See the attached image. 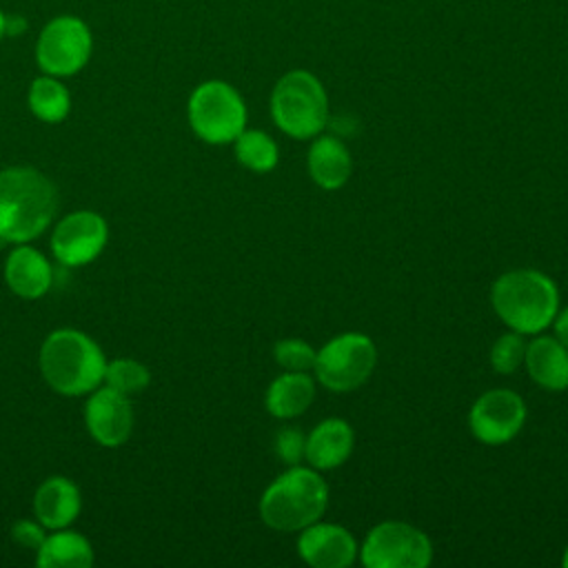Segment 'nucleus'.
<instances>
[{
  "instance_id": "nucleus-29",
  "label": "nucleus",
  "mask_w": 568,
  "mask_h": 568,
  "mask_svg": "<svg viewBox=\"0 0 568 568\" xmlns=\"http://www.w3.org/2000/svg\"><path fill=\"white\" fill-rule=\"evenodd\" d=\"M555 331H557V339L564 344V346H568V306L559 313V315H555Z\"/></svg>"
},
{
  "instance_id": "nucleus-10",
  "label": "nucleus",
  "mask_w": 568,
  "mask_h": 568,
  "mask_svg": "<svg viewBox=\"0 0 568 568\" xmlns=\"http://www.w3.org/2000/svg\"><path fill=\"white\" fill-rule=\"evenodd\" d=\"M526 422L524 399L508 388H493L477 397L468 413V426L475 439L488 446H501L517 437Z\"/></svg>"
},
{
  "instance_id": "nucleus-6",
  "label": "nucleus",
  "mask_w": 568,
  "mask_h": 568,
  "mask_svg": "<svg viewBox=\"0 0 568 568\" xmlns=\"http://www.w3.org/2000/svg\"><path fill=\"white\" fill-rule=\"evenodd\" d=\"M191 131L206 144H229L246 129V104L224 80L200 82L186 102Z\"/></svg>"
},
{
  "instance_id": "nucleus-13",
  "label": "nucleus",
  "mask_w": 568,
  "mask_h": 568,
  "mask_svg": "<svg viewBox=\"0 0 568 568\" xmlns=\"http://www.w3.org/2000/svg\"><path fill=\"white\" fill-rule=\"evenodd\" d=\"M297 552L315 568H346L357 557V544L344 526L317 519L300 530Z\"/></svg>"
},
{
  "instance_id": "nucleus-7",
  "label": "nucleus",
  "mask_w": 568,
  "mask_h": 568,
  "mask_svg": "<svg viewBox=\"0 0 568 568\" xmlns=\"http://www.w3.org/2000/svg\"><path fill=\"white\" fill-rule=\"evenodd\" d=\"M93 55V31L89 22L73 13L49 18L33 47L36 64L42 73L71 78L80 73Z\"/></svg>"
},
{
  "instance_id": "nucleus-5",
  "label": "nucleus",
  "mask_w": 568,
  "mask_h": 568,
  "mask_svg": "<svg viewBox=\"0 0 568 568\" xmlns=\"http://www.w3.org/2000/svg\"><path fill=\"white\" fill-rule=\"evenodd\" d=\"M271 118L295 140H311L328 122V98L322 82L304 69L284 73L271 93Z\"/></svg>"
},
{
  "instance_id": "nucleus-31",
  "label": "nucleus",
  "mask_w": 568,
  "mask_h": 568,
  "mask_svg": "<svg viewBox=\"0 0 568 568\" xmlns=\"http://www.w3.org/2000/svg\"><path fill=\"white\" fill-rule=\"evenodd\" d=\"M561 564L568 568V546H566V552H564V559H561Z\"/></svg>"
},
{
  "instance_id": "nucleus-28",
  "label": "nucleus",
  "mask_w": 568,
  "mask_h": 568,
  "mask_svg": "<svg viewBox=\"0 0 568 568\" xmlns=\"http://www.w3.org/2000/svg\"><path fill=\"white\" fill-rule=\"evenodd\" d=\"M29 22L24 16H16V13H7V36H22L27 31Z\"/></svg>"
},
{
  "instance_id": "nucleus-12",
  "label": "nucleus",
  "mask_w": 568,
  "mask_h": 568,
  "mask_svg": "<svg viewBox=\"0 0 568 568\" xmlns=\"http://www.w3.org/2000/svg\"><path fill=\"white\" fill-rule=\"evenodd\" d=\"M84 424L89 435L104 448L122 446L133 430L131 397L113 390L111 386H98L89 393L84 404Z\"/></svg>"
},
{
  "instance_id": "nucleus-21",
  "label": "nucleus",
  "mask_w": 568,
  "mask_h": 568,
  "mask_svg": "<svg viewBox=\"0 0 568 568\" xmlns=\"http://www.w3.org/2000/svg\"><path fill=\"white\" fill-rule=\"evenodd\" d=\"M27 106L38 120L58 124L71 111V93L62 78L42 73L33 78L27 89Z\"/></svg>"
},
{
  "instance_id": "nucleus-30",
  "label": "nucleus",
  "mask_w": 568,
  "mask_h": 568,
  "mask_svg": "<svg viewBox=\"0 0 568 568\" xmlns=\"http://www.w3.org/2000/svg\"><path fill=\"white\" fill-rule=\"evenodd\" d=\"M7 38V11L0 7V42Z\"/></svg>"
},
{
  "instance_id": "nucleus-4",
  "label": "nucleus",
  "mask_w": 568,
  "mask_h": 568,
  "mask_svg": "<svg viewBox=\"0 0 568 568\" xmlns=\"http://www.w3.org/2000/svg\"><path fill=\"white\" fill-rule=\"evenodd\" d=\"M328 506V486L315 468L291 466L260 497L262 521L280 532H297L317 521Z\"/></svg>"
},
{
  "instance_id": "nucleus-26",
  "label": "nucleus",
  "mask_w": 568,
  "mask_h": 568,
  "mask_svg": "<svg viewBox=\"0 0 568 568\" xmlns=\"http://www.w3.org/2000/svg\"><path fill=\"white\" fill-rule=\"evenodd\" d=\"M275 453L277 457L288 464V466H295L304 459V453H306V437L302 435V430L297 428H282L277 435H275Z\"/></svg>"
},
{
  "instance_id": "nucleus-15",
  "label": "nucleus",
  "mask_w": 568,
  "mask_h": 568,
  "mask_svg": "<svg viewBox=\"0 0 568 568\" xmlns=\"http://www.w3.org/2000/svg\"><path fill=\"white\" fill-rule=\"evenodd\" d=\"M4 282L22 300L42 297L53 282L49 260L29 244H16L4 262Z\"/></svg>"
},
{
  "instance_id": "nucleus-14",
  "label": "nucleus",
  "mask_w": 568,
  "mask_h": 568,
  "mask_svg": "<svg viewBox=\"0 0 568 568\" xmlns=\"http://www.w3.org/2000/svg\"><path fill=\"white\" fill-rule=\"evenodd\" d=\"M82 508L80 488L64 475L47 477L33 495V515L47 530L71 526Z\"/></svg>"
},
{
  "instance_id": "nucleus-18",
  "label": "nucleus",
  "mask_w": 568,
  "mask_h": 568,
  "mask_svg": "<svg viewBox=\"0 0 568 568\" xmlns=\"http://www.w3.org/2000/svg\"><path fill=\"white\" fill-rule=\"evenodd\" d=\"M306 169L311 180L326 191L342 189L353 171V160L346 144L335 135L317 138L306 155Z\"/></svg>"
},
{
  "instance_id": "nucleus-23",
  "label": "nucleus",
  "mask_w": 568,
  "mask_h": 568,
  "mask_svg": "<svg viewBox=\"0 0 568 568\" xmlns=\"http://www.w3.org/2000/svg\"><path fill=\"white\" fill-rule=\"evenodd\" d=\"M149 382H151L149 368L133 357H115V359L106 362V366H104L102 384L111 386L113 390H118L126 397L146 390Z\"/></svg>"
},
{
  "instance_id": "nucleus-3",
  "label": "nucleus",
  "mask_w": 568,
  "mask_h": 568,
  "mask_svg": "<svg viewBox=\"0 0 568 568\" xmlns=\"http://www.w3.org/2000/svg\"><path fill=\"white\" fill-rule=\"evenodd\" d=\"M490 302L506 326L521 335H537L552 324L559 311V291L541 271L517 268L495 280Z\"/></svg>"
},
{
  "instance_id": "nucleus-17",
  "label": "nucleus",
  "mask_w": 568,
  "mask_h": 568,
  "mask_svg": "<svg viewBox=\"0 0 568 568\" xmlns=\"http://www.w3.org/2000/svg\"><path fill=\"white\" fill-rule=\"evenodd\" d=\"M526 368L535 384L546 390L559 393L568 388V346L557 337H535L526 344Z\"/></svg>"
},
{
  "instance_id": "nucleus-25",
  "label": "nucleus",
  "mask_w": 568,
  "mask_h": 568,
  "mask_svg": "<svg viewBox=\"0 0 568 568\" xmlns=\"http://www.w3.org/2000/svg\"><path fill=\"white\" fill-rule=\"evenodd\" d=\"M315 348L297 337H288V339H280L273 346V357L275 362L284 368V371H297V373H306L313 368L315 364Z\"/></svg>"
},
{
  "instance_id": "nucleus-9",
  "label": "nucleus",
  "mask_w": 568,
  "mask_h": 568,
  "mask_svg": "<svg viewBox=\"0 0 568 568\" xmlns=\"http://www.w3.org/2000/svg\"><path fill=\"white\" fill-rule=\"evenodd\" d=\"M366 568H426L433 559L430 539L406 521L373 526L359 548Z\"/></svg>"
},
{
  "instance_id": "nucleus-22",
  "label": "nucleus",
  "mask_w": 568,
  "mask_h": 568,
  "mask_svg": "<svg viewBox=\"0 0 568 568\" xmlns=\"http://www.w3.org/2000/svg\"><path fill=\"white\" fill-rule=\"evenodd\" d=\"M235 158L237 162L255 173H266L275 169L280 151L275 140L257 129H244L235 140H233Z\"/></svg>"
},
{
  "instance_id": "nucleus-19",
  "label": "nucleus",
  "mask_w": 568,
  "mask_h": 568,
  "mask_svg": "<svg viewBox=\"0 0 568 568\" xmlns=\"http://www.w3.org/2000/svg\"><path fill=\"white\" fill-rule=\"evenodd\" d=\"M36 564L40 568H89L93 564V546L82 532L69 530V526L58 528L36 550Z\"/></svg>"
},
{
  "instance_id": "nucleus-1",
  "label": "nucleus",
  "mask_w": 568,
  "mask_h": 568,
  "mask_svg": "<svg viewBox=\"0 0 568 568\" xmlns=\"http://www.w3.org/2000/svg\"><path fill=\"white\" fill-rule=\"evenodd\" d=\"M58 211L53 182L33 166L0 171V240L27 244L42 235Z\"/></svg>"
},
{
  "instance_id": "nucleus-20",
  "label": "nucleus",
  "mask_w": 568,
  "mask_h": 568,
  "mask_svg": "<svg viewBox=\"0 0 568 568\" xmlns=\"http://www.w3.org/2000/svg\"><path fill=\"white\" fill-rule=\"evenodd\" d=\"M315 397V384L311 375L286 371L268 384L266 410L277 419H293L302 415Z\"/></svg>"
},
{
  "instance_id": "nucleus-11",
  "label": "nucleus",
  "mask_w": 568,
  "mask_h": 568,
  "mask_svg": "<svg viewBox=\"0 0 568 568\" xmlns=\"http://www.w3.org/2000/svg\"><path fill=\"white\" fill-rule=\"evenodd\" d=\"M109 242L106 220L95 211H73L64 215L51 235L53 257L64 266L93 262Z\"/></svg>"
},
{
  "instance_id": "nucleus-8",
  "label": "nucleus",
  "mask_w": 568,
  "mask_h": 568,
  "mask_svg": "<svg viewBox=\"0 0 568 568\" xmlns=\"http://www.w3.org/2000/svg\"><path fill=\"white\" fill-rule=\"evenodd\" d=\"M377 364V348L364 333H342L315 353L313 371L320 384L333 393L359 388Z\"/></svg>"
},
{
  "instance_id": "nucleus-27",
  "label": "nucleus",
  "mask_w": 568,
  "mask_h": 568,
  "mask_svg": "<svg viewBox=\"0 0 568 568\" xmlns=\"http://www.w3.org/2000/svg\"><path fill=\"white\" fill-rule=\"evenodd\" d=\"M47 528L40 524V521H33V519H20L11 526V539L22 546V548H29V550H38L47 537L44 532Z\"/></svg>"
},
{
  "instance_id": "nucleus-24",
  "label": "nucleus",
  "mask_w": 568,
  "mask_h": 568,
  "mask_svg": "<svg viewBox=\"0 0 568 568\" xmlns=\"http://www.w3.org/2000/svg\"><path fill=\"white\" fill-rule=\"evenodd\" d=\"M524 357H526V342H524V335L517 331L499 335L490 348V366L501 375L515 373L524 364Z\"/></svg>"
},
{
  "instance_id": "nucleus-16",
  "label": "nucleus",
  "mask_w": 568,
  "mask_h": 568,
  "mask_svg": "<svg viewBox=\"0 0 568 568\" xmlns=\"http://www.w3.org/2000/svg\"><path fill=\"white\" fill-rule=\"evenodd\" d=\"M353 444L355 433L351 424L339 417H328L320 422L306 437L304 459L315 470H331L342 466L351 457Z\"/></svg>"
},
{
  "instance_id": "nucleus-2",
  "label": "nucleus",
  "mask_w": 568,
  "mask_h": 568,
  "mask_svg": "<svg viewBox=\"0 0 568 568\" xmlns=\"http://www.w3.org/2000/svg\"><path fill=\"white\" fill-rule=\"evenodd\" d=\"M44 382L64 397H80L95 390L104 379V353L93 337L78 328L51 331L38 355Z\"/></svg>"
}]
</instances>
